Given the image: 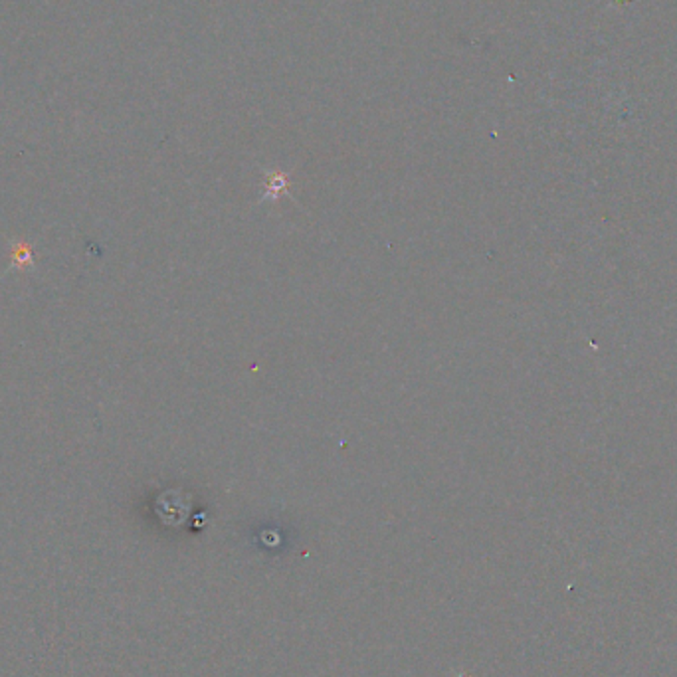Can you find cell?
<instances>
[{"instance_id":"obj_1","label":"cell","mask_w":677,"mask_h":677,"mask_svg":"<svg viewBox=\"0 0 677 677\" xmlns=\"http://www.w3.org/2000/svg\"><path fill=\"white\" fill-rule=\"evenodd\" d=\"M34 266V258H32V246L26 242H16L12 246V268H32Z\"/></svg>"}]
</instances>
